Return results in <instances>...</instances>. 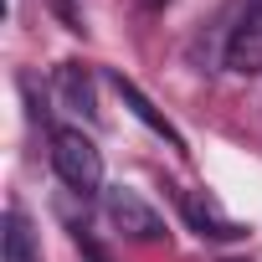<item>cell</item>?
Returning <instances> with one entry per match:
<instances>
[{"instance_id":"1","label":"cell","mask_w":262,"mask_h":262,"mask_svg":"<svg viewBox=\"0 0 262 262\" xmlns=\"http://www.w3.org/2000/svg\"><path fill=\"white\" fill-rule=\"evenodd\" d=\"M52 170L77 195L103 190V155H98V144L82 128H52Z\"/></svg>"},{"instance_id":"2","label":"cell","mask_w":262,"mask_h":262,"mask_svg":"<svg viewBox=\"0 0 262 262\" xmlns=\"http://www.w3.org/2000/svg\"><path fill=\"white\" fill-rule=\"evenodd\" d=\"M103 211H108V221H113L128 242H165V236H170L165 221H160V211H155L139 190H128V185H108V190H103Z\"/></svg>"},{"instance_id":"3","label":"cell","mask_w":262,"mask_h":262,"mask_svg":"<svg viewBox=\"0 0 262 262\" xmlns=\"http://www.w3.org/2000/svg\"><path fill=\"white\" fill-rule=\"evenodd\" d=\"M226 67L236 77H257L262 72V0H247L236 11V21L226 31Z\"/></svg>"},{"instance_id":"4","label":"cell","mask_w":262,"mask_h":262,"mask_svg":"<svg viewBox=\"0 0 262 262\" xmlns=\"http://www.w3.org/2000/svg\"><path fill=\"white\" fill-rule=\"evenodd\" d=\"M180 211H185V221H190L195 236H211V242H242V236H247V226L231 221L206 190H185V195H180Z\"/></svg>"},{"instance_id":"5","label":"cell","mask_w":262,"mask_h":262,"mask_svg":"<svg viewBox=\"0 0 262 262\" xmlns=\"http://www.w3.org/2000/svg\"><path fill=\"white\" fill-rule=\"evenodd\" d=\"M113 88H118V98L128 103V113H134L139 123H149V128H155V134H160V139H165L170 149H180V155H185V139L175 134V123H170V118H165V113H160V108H155V103H149V98H144V93L134 88V82H128L123 72H113Z\"/></svg>"},{"instance_id":"6","label":"cell","mask_w":262,"mask_h":262,"mask_svg":"<svg viewBox=\"0 0 262 262\" xmlns=\"http://www.w3.org/2000/svg\"><path fill=\"white\" fill-rule=\"evenodd\" d=\"M57 98H62V108H72V113H82V118H98L93 77H88L77 62H62V67H57Z\"/></svg>"},{"instance_id":"7","label":"cell","mask_w":262,"mask_h":262,"mask_svg":"<svg viewBox=\"0 0 262 262\" xmlns=\"http://www.w3.org/2000/svg\"><path fill=\"white\" fill-rule=\"evenodd\" d=\"M31 226L21 211H6V262H31Z\"/></svg>"},{"instance_id":"8","label":"cell","mask_w":262,"mask_h":262,"mask_svg":"<svg viewBox=\"0 0 262 262\" xmlns=\"http://www.w3.org/2000/svg\"><path fill=\"white\" fill-rule=\"evenodd\" d=\"M155 6H160V0H155Z\"/></svg>"}]
</instances>
